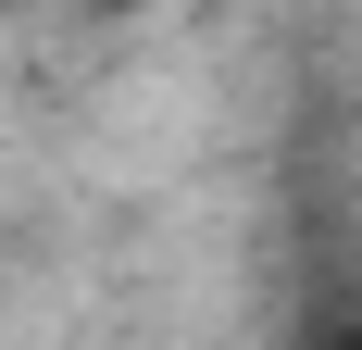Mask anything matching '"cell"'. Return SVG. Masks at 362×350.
I'll use <instances>...</instances> for the list:
<instances>
[{
  "mask_svg": "<svg viewBox=\"0 0 362 350\" xmlns=\"http://www.w3.org/2000/svg\"><path fill=\"white\" fill-rule=\"evenodd\" d=\"M100 13H138V0H100Z\"/></svg>",
  "mask_w": 362,
  "mask_h": 350,
  "instance_id": "6da1fadb",
  "label": "cell"
}]
</instances>
